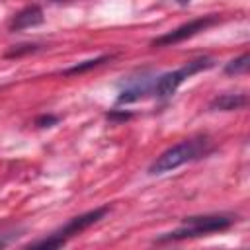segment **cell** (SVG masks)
I'll return each instance as SVG.
<instances>
[{
  "label": "cell",
  "instance_id": "obj_2",
  "mask_svg": "<svg viewBox=\"0 0 250 250\" xmlns=\"http://www.w3.org/2000/svg\"><path fill=\"white\" fill-rule=\"evenodd\" d=\"M109 213V207H96L92 211H86L78 217H72L64 227H61L59 230H55L53 234H49L43 240H35L29 244V248H61L66 244V240L82 230H86L88 227L96 225L98 221H102L105 215Z\"/></svg>",
  "mask_w": 250,
  "mask_h": 250
},
{
  "label": "cell",
  "instance_id": "obj_8",
  "mask_svg": "<svg viewBox=\"0 0 250 250\" xmlns=\"http://www.w3.org/2000/svg\"><path fill=\"white\" fill-rule=\"evenodd\" d=\"M248 104V96L246 94H223L217 96L209 107L215 111H232V109H240Z\"/></svg>",
  "mask_w": 250,
  "mask_h": 250
},
{
  "label": "cell",
  "instance_id": "obj_13",
  "mask_svg": "<svg viewBox=\"0 0 250 250\" xmlns=\"http://www.w3.org/2000/svg\"><path fill=\"white\" fill-rule=\"evenodd\" d=\"M131 113H107V119H129Z\"/></svg>",
  "mask_w": 250,
  "mask_h": 250
},
{
  "label": "cell",
  "instance_id": "obj_6",
  "mask_svg": "<svg viewBox=\"0 0 250 250\" xmlns=\"http://www.w3.org/2000/svg\"><path fill=\"white\" fill-rule=\"evenodd\" d=\"M150 90V80L146 76H139V78H131L127 82V86L119 92L117 96V104H131L137 102L141 98H145V94H148Z\"/></svg>",
  "mask_w": 250,
  "mask_h": 250
},
{
  "label": "cell",
  "instance_id": "obj_9",
  "mask_svg": "<svg viewBox=\"0 0 250 250\" xmlns=\"http://www.w3.org/2000/svg\"><path fill=\"white\" fill-rule=\"evenodd\" d=\"M105 61H111V55H102V57H96V59H90V61H84V62H78L70 68L64 70V74H80V72H86L90 68H96L100 64H104Z\"/></svg>",
  "mask_w": 250,
  "mask_h": 250
},
{
  "label": "cell",
  "instance_id": "obj_10",
  "mask_svg": "<svg viewBox=\"0 0 250 250\" xmlns=\"http://www.w3.org/2000/svg\"><path fill=\"white\" fill-rule=\"evenodd\" d=\"M248 66H250V55L248 53H244V55H240V57H236V59H232L230 62H227V66H225V72L227 74H244V72H248Z\"/></svg>",
  "mask_w": 250,
  "mask_h": 250
},
{
  "label": "cell",
  "instance_id": "obj_7",
  "mask_svg": "<svg viewBox=\"0 0 250 250\" xmlns=\"http://www.w3.org/2000/svg\"><path fill=\"white\" fill-rule=\"evenodd\" d=\"M43 21V10L37 6V4H31L23 10H20L12 23H10V29L12 31H20V29H27V27H33V25H39Z\"/></svg>",
  "mask_w": 250,
  "mask_h": 250
},
{
  "label": "cell",
  "instance_id": "obj_3",
  "mask_svg": "<svg viewBox=\"0 0 250 250\" xmlns=\"http://www.w3.org/2000/svg\"><path fill=\"white\" fill-rule=\"evenodd\" d=\"M232 217L229 215H201V217H188L184 221L182 229H176L172 232H164L160 234L156 240L164 242V240H182V238H191V236H203L209 232H217V230H225L232 225Z\"/></svg>",
  "mask_w": 250,
  "mask_h": 250
},
{
  "label": "cell",
  "instance_id": "obj_4",
  "mask_svg": "<svg viewBox=\"0 0 250 250\" xmlns=\"http://www.w3.org/2000/svg\"><path fill=\"white\" fill-rule=\"evenodd\" d=\"M213 64H215L213 59H209V57H199V59H193V61L186 62V64H184L182 68H178V70H172V72L162 74V76L156 80V84H154V96H156V98H170V96L180 88V84H182L186 78H189V76L195 74V72L207 70V68H211Z\"/></svg>",
  "mask_w": 250,
  "mask_h": 250
},
{
  "label": "cell",
  "instance_id": "obj_11",
  "mask_svg": "<svg viewBox=\"0 0 250 250\" xmlns=\"http://www.w3.org/2000/svg\"><path fill=\"white\" fill-rule=\"evenodd\" d=\"M57 123H59V117L57 115H39L35 119V125L37 127H53Z\"/></svg>",
  "mask_w": 250,
  "mask_h": 250
},
{
  "label": "cell",
  "instance_id": "obj_1",
  "mask_svg": "<svg viewBox=\"0 0 250 250\" xmlns=\"http://www.w3.org/2000/svg\"><path fill=\"white\" fill-rule=\"evenodd\" d=\"M207 141L205 139H186L180 141L178 145L170 146L168 150H164L150 166H148V174H166L172 172L195 158H199L201 154L207 152Z\"/></svg>",
  "mask_w": 250,
  "mask_h": 250
},
{
  "label": "cell",
  "instance_id": "obj_12",
  "mask_svg": "<svg viewBox=\"0 0 250 250\" xmlns=\"http://www.w3.org/2000/svg\"><path fill=\"white\" fill-rule=\"evenodd\" d=\"M20 234L16 230H10V232H0V248H6L8 244H12Z\"/></svg>",
  "mask_w": 250,
  "mask_h": 250
},
{
  "label": "cell",
  "instance_id": "obj_5",
  "mask_svg": "<svg viewBox=\"0 0 250 250\" xmlns=\"http://www.w3.org/2000/svg\"><path fill=\"white\" fill-rule=\"evenodd\" d=\"M217 21H219V18H217V16H203V18H195V20H191V21H188V23H182V25H178L176 29H172V31H168V33H164V35L156 37V39L152 41V45H154V47H166V45L180 43V41L189 39V37L197 35L199 31H203V29L211 27V25H213V23H217Z\"/></svg>",
  "mask_w": 250,
  "mask_h": 250
},
{
  "label": "cell",
  "instance_id": "obj_14",
  "mask_svg": "<svg viewBox=\"0 0 250 250\" xmlns=\"http://www.w3.org/2000/svg\"><path fill=\"white\" fill-rule=\"evenodd\" d=\"M174 2H178L180 6H186V4H189V0H174Z\"/></svg>",
  "mask_w": 250,
  "mask_h": 250
}]
</instances>
